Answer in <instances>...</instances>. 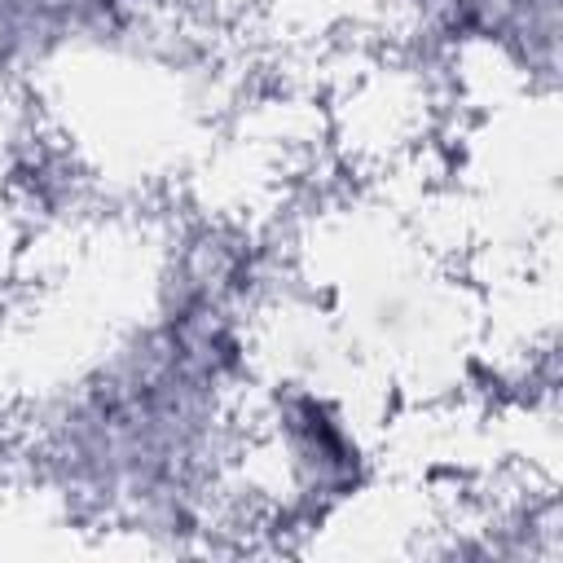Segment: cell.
<instances>
[{
	"mask_svg": "<svg viewBox=\"0 0 563 563\" xmlns=\"http://www.w3.org/2000/svg\"><path fill=\"white\" fill-rule=\"evenodd\" d=\"M317 413H321V405L317 400H303L299 409H295V418L303 422V435H299V453H312V444H317ZM321 453H347V440H343V431H339V418H330L325 413V422H321ZM330 471L334 466H343L339 457H321Z\"/></svg>",
	"mask_w": 563,
	"mask_h": 563,
	"instance_id": "6da1fadb",
	"label": "cell"
}]
</instances>
